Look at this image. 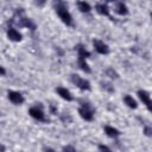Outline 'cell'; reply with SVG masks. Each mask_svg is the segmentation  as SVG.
<instances>
[{
	"label": "cell",
	"mask_w": 152,
	"mask_h": 152,
	"mask_svg": "<svg viewBox=\"0 0 152 152\" xmlns=\"http://www.w3.org/2000/svg\"><path fill=\"white\" fill-rule=\"evenodd\" d=\"M53 8L57 13V15L59 17V19L68 26H70L72 24V17L70 14V12L68 11V6L63 0H55L53 1Z\"/></svg>",
	"instance_id": "6da1fadb"
},
{
	"label": "cell",
	"mask_w": 152,
	"mask_h": 152,
	"mask_svg": "<svg viewBox=\"0 0 152 152\" xmlns=\"http://www.w3.org/2000/svg\"><path fill=\"white\" fill-rule=\"evenodd\" d=\"M78 114L86 121H91L94 119V109L89 103H82V106L78 108Z\"/></svg>",
	"instance_id": "7a4b0ae2"
},
{
	"label": "cell",
	"mask_w": 152,
	"mask_h": 152,
	"mask_svg": "<svg viewBox=\"0 0 152 152\" xmlns=\"http://www.w3.org/2000/svg\"><path fill=\"white\" fill-rule=\"evenodd\" d=\"M71 81H72L74 84H76V86H77L80 89H82V90H89V89H90V83H89V81L86 80V78H82V77L78 76V75H71Z\"/></svg>",
	"instance_id": "3957f363"
},
{
	"label": "cell",
	"mask_w": 152,
	"mask_h": 152,
	"mask_svg": "<svg viewBox=\"0 0 152 152\" xmlns=\"http://www.w3.org/2000/svg\"><path fill=\"white\" fill-rule=\"evenodd\" d=\"M28 114L31 118L38 120V121H45V114L43 112L42 108H39L38 106H34V107H31L28 109Z\"/></svg>",
	"instance_id": "277c9868"
},
{
	"label": "cell",
	"mask_w": 152,
	"mask_h": 152,
	"mask_svg": "<svg viewBox=\"0 0 152 152\" xmlns=\"http://www.w3.org/2000/svg\"><path fill=\"white\" fill-rule=\"evenodd\" d=\"M7 97H8V100H10L12 103H14V104H21V103L25 101L24 96H23L19 91H14V90H8V91H7Z\"/></svg>",
	"instance_id": "5b68a950"
},
{
	"label": "cell",
	"mask_w": 152,
	"mask_h": 152,
	"mask_svg": "<svg viewBox=\"0 0 152 152\" xmlns=\"http://www.w3.org/2000/svg\"><path fill=\"white\" fill-rule=\"evenodd\" d=\"M93 45H94V49L97 53L100 55H107L109 52V48L107 44H104L103 42L99 40V39H94L93 40Z\"/></svg>",
	"instance_id": "8992f818"
},
{
	"label": "cell",
	"mask_w": 152,
	"mask_h": 152,
	"mask_svg": "<svg viewBox=\"0 0 152 152\" xmlns=\"http://www.w3.org/2000/svg\"><path fill=\"white\" fill-rule=\"evenodd\" d=\"M7 38L12 42H20L21 40V33L17 31L14 27H8L7 30Z\"/></svg>",
	"instance_id": "52a82bcc"
},
{
	"label": "cell",
	"mask_w": 152,
	"mask_h": 152,
	"mask_svg": "<svg viewBox=\"0 0 152 152\" xmlns=\"http://www.w3.org/2000/svg\"><path fill=\"white\" fill-rule=\"evenodd\" d=\"M138 96L142 101V103L147 107V109H151V96L146 90H138Z\"/></svg>",
	"instance_id": "ba28073f"
},
{
	"label": "cell",
	"mask_w": 152,
	"mask_h": 152,
	"mask_svg": "<svg viewBox=\"0 0 152 152\" xmlns=\"http://www.w3.org/2000/svg\"><path fill=\"white\" fill-rule=\"evenodd\" d=\"M17 24L21 27H28L31 30H34L36 28V25L33 24V21L30 19V18H25V17H21L19 18V20L17 21Z\"/></svg>",
	"instance_id": "9c48e42d"
},
{
	"label": "cell",
	"mask_w": 152,
	"mask_h": 152,
	"mask_svg": "<svg viewBox=\"0 0 152 152\" xmlns=\"http://www.w3.org/2000/svg\"><path fill=\"white\" fill-rule=\"evenodd\" d=\"M56 91H57V94H58L62 99H64V100H66V101H72V95H71V93H70L66 88H64V87H58V88H56Z\"/></svg>",
	"instance_id": "30bf717a"
},
{
	"label": "cell",
	"mask_w": 152,
	"mask_h": 152,
	"mask_svg": "<svg viewBox=\"0 0 152 152\" xmlns=\"http://www.w3.org/2000/svg\"><path fill=\"white\" fill-rule=\"evenodd\" d=\"M103 131H104V133H106L108 137H110V138H116V137L120 135L119 129H116V128H114V127H112V126H104V127H103Z\"/></svg>",
	"instance_id": "8fae6325"
},
{
	"label": "cell",
	"mask_w": 152,
	"mask_h": 152,
	"mask_svg": "<svg viewBox=\"0 0 152 152\" xmlns=\"http://www.w3.org/2000/svg\"><path fill=\"white\" fill-rule=\"evenodd\" d=\"M76 50H77V53H78V57L80 58H88L90 57V52L88 50H86V48L82 45V44H78L76 45Z\"/></svg>",
	"instance_id": "7c38bea8"
},
{
	"label": "cell",
	"mask_w": 152,
	"mask_h": 152,
	"mask_svg": "<svg viewBox=\"0 0 152 152\" xmlns=\"http://www.w3.org/2000/svg\"><path fill=\"white\" fill-rule=\"evenodd\" d=\"M115 12H116L118 14H120V15H126V14L128 13V8H127L126 4H124L122 1H120V2L116 4Z\"/></svg>",
	"instance_id": "4fadbf2b"
},
{
	"label": "cell",
	"mask_w": 152,
	"mask_h": 152,
	"mask_svg": "<svg viewBox=\"0 0 152 152\" xmlns=\"http://www.w3.org/2000/svg\"><path fill=\"white\" fill-rule=\"evenodd\" d=\"M95 10L101 15H106V17L109 15V8H108V6L106 4H97L96 7H95Z\"/></svg>",
	"instance_id": "5bb4252c"
},
{
	"label": "cell",
	"mask_w": 152,
	"mask_h": 152,
	"mask_svg": "<svg viewBox=\"0 0 152 152\" xmlns=\"http://www.w3.org/2000/svg\"><path fill=\"white\" fill-rule=\"evenodd\" d=\"M77 7H78V10H80L81 12H83V13H89L90 10H91L90 5H89L88 2H86V1H83V0H78V1H77Z\"/></svg>",
	"instance_id": "9a60e30c"
},
{
	"label": "cell",
	"mask_w": 152,
	"mask_h": 152,
	"mask_svg": "<svg viewBox=\"0 0 152 152\" xmlns=\"http://www.w3.org/2000/svg\"><path fill=\"white\" fill-rule=\"evenodd\" d=\"M124 102H125L129 108H132V109H135V108L138 107L137 101H135L131 95H125V96H124Z\"/></svg>",
	"instance_id": "2e32d148"
},
{
	"label": "cell",
	"mask_w": 152,
	"mask_h": 152,
	"mask_svg": "<svg viewBox=\"0 0 152 152\" xmlns=\"http://www.w3.org/2000/svg\"><path fill=\"white\" fill-rule=\"evenodd\" d=\"M77 63H78V66H80L84 72L89 74V72L91 71V70H90V68H89V65H88V63L86 62V59H84V58H80V57H78Z\"/></svg>",
	"instance_id": "e0dca14e"
},
{
	"label": "cell",
	"mask_w": 152,
	"mask_h": 152,
	"mask_svg": "<svg viewBox=\"0 0 152 152\" xmlns=\"http://www.w3.org/2000/svg\"><path fill=\"white\" fill-rule=\"evenodd\" d=\"M45 2H46V0H34V4H36L38 7H43V6L45 5Z\"/></svg>",
	"instance_id": "ac0fdd59"
},
{
	"label": "cell",
	"mask_w": 152,
	"mask_h": 152,
	"mask_svg": "<svg viewBox=\"0 0 152 152\" xmlns=\"http://www.w3.org/2000/svg\"><path fill=\"white\" fill-rule=\"evenodd\" d=\"M99 150H101V151H110V148L108 146H106V145H99Z\"/></svg>",
	"instance_id": "d6986e66"
},
{
	"label": "cell",
	"mask_w": 152,
	"mask_h": 152,
	"mask_svg": "<svg viewBox=\"0 0 152 152\" xmlns=\"http://www.w3.org/2000/svg\"><path fill=\"white\" fill-rule=\"evenodd\" d=\"M63 151H75V147H71V146H64V147H63Z\"/></svg>",
	"instance_id": "ffe728a7"
},
{
	"label": "cell",
	"mask_w": 152,
	"mask_h": 152,
	"mask_svg": "<svg viewBox=\"0 0 152 152\" xmlns=\"http://www.w3.org/2000/svg\"><path fill=\"white\" fill-rule=\"evenodd\" d=\"M6 74V70L4 69V66H0V76H4Z\"/></svg>",
	"instance_id": "44dd1931"
},
{
	"label": "cell",
	"mask_w": 152,
	"mask_h": 152,
	"mask_svg": "<svg viewBox=\"0 0 152 152\" xmlns=\"http://www.w3.org/2000/svg\"><path fill=\"white\" fill-rule=\"evenodd\" d=\"M145 134H146V135H151V128H150V127L145 128Z\"/></svg>",
	"instance_id": "7402d4cb"
},
{
	"label": "cell",
	"mask_w": 152,
	"mask_h": 152,
	"mask_svg": "<svg viewBox=\"0 0 152 152\" xmlns=\"http://www.w3.org/2000/svg\"><path fill=\"white\" fill-rule=\"evenodd\" d=\"M106 1H108V2H110V1H114V0H106Z\"/></svg>",
	"instance_id": "603a6c76"
}]
</instances>
